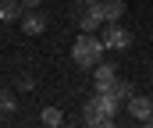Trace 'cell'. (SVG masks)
Returning a JSON list of instances; mask_svg holds the SVG:
<instances>
[{
  "instance_id": "obj_3",
  "label": "cell",
  "mask_w": 153,
  "mask_h": 128,
  "mask_svg": "<svg viewBox=\"0 0 153 128\" xmlns=\"http://www.w3.org/2000/svg\"><path fill=\"white\" fill-rule=\"evenodd\" d=\"M75 21H78L82 32H96L100 25H107L103 4H100V0H75Z\"/></svg>"
},
{
  "instance_id": "obj_9",
  "label": "cell",
  "mask_w": 153,
  "mask_h": 128,
  "mask_svg": "<svg viewBox=\"0 0 153 128\" xmlns=\"http://www.w3.org/2000/svg\"><path fill=\"white\" fill-rule=\"evenodd\" d=\"M22 29H25L29 36H39V32L46 29V18H43V14H25V18H22Z\"/></svg>"
},
{
  "instance_id": "obj_5",
  "label": "cell",
  "mask_w": 153,
  "mask_h": 128,
  "mask_svg": "<svg viewBox=\"0 0 153 128\" xmlns=\"http://www.w3.org/2000/svg\"><path fill=\"white\" fill-rule=\"evenodd\" d=\"M117 78V68L114 64H107V61H100L96 68H93V82H96V89H111V82Z\"/></svg>"
},
{
  "instance_id": "obj_2",
  "label": "cell",
  "mask_w": 153,
  "mask_h": 128,
  "mask_svg": "<svg viewBox=\"0 0 153 128\" xmlns=\"http://www.w3.org/2000/svg\"><path fill=\"white\" fill-rule=\"evenodd\" d=\"M103 50H107L103 36H96V32H82V36L71 43V61H75L78 68H96V64L103 61Z\"/></svg>"
},
{
  "instance_id": "obj_10",
  "label": "cell",
  "mask_w": 153,
  "mask_h": 128,
  "mask_svg": "<svg viewBox=\"0 0 153 128\" xmlns=\"http://www.w3.org/2000/svg\"><path fill=\"white\" fill-rule=\"evenodd\" d=\"M14 107H18V100H14V92H11V89H0V118H7V114H14Z\"/></svg>"
},
{
  "instance_id": "obj_14",
  "label": "cell",
  "mask_w": 153,
  "mask_h": 128,
  "mask_svg": "<svg viewBox=\"0 0 153 128\" xmlns=\"http://www.w3.org/2000/svg\"><path fill=\"white\" fill-rule=\"evenodd\" d=\"M150 125H153V114H150Z\"/></svg>"
},
{
  "instance_id": "obj_4",
  "label": "cell",
  "mask_w": 153,
  "mask_h": 128,
  "mask_svg": "<svg viewBox=\"0 0 153 128\" xmlns=\"http://www.w3.org/2000/svg\"><path fill=\"white\" fill-rule=\"evenodd\" d=\"M103 43H107V50H128L132 46V32L121 29L117 21H107L103 25Z\"/></svg>"
},
{
  "instance_id": "obj_11",
  "label": "cell",
  "mask_w": 153,
  "mask_h": 128,
  "mask_svg": "<svg viewBox=\"0 0 153 128\" xmlns=\"http://www.w3.org/2000/svg\"><path fill=\"white\" fill-rule=\"evenodd\" d=\"M22 14V4H14V0H0V18H18Z\"/></svg>"
},
{
  "instance_id": "obj_8",
  "label": "cell",
  "mask_w": 153,
  "mask_h": 128,
  "mask_svg": "<svg viewBox=\"0 0 153 128\" xmlns=\"http://www.w3.org/2000/svg\"><path fill=\"white\" fill-rule=\"evenodd\" d=\"M103 4V18L107 21H121L125 18V0H100Z\"/></svg>"
},
{
  "instance_id": "obj_12",
  "label": "cell",
  "mask_w": 153,
  "mask_h": 128,
  "mask_svg": "<svg viewBox=\"0 0 153 128\" xmlns=\"http://www.w3.org/2000/svg\"><path fill=\"white\" fill-rule=\"evenodd\" d=\"M61 121H64V118H61L57 107H46V110H43V125H46V128H57Z\"/></svg>"
},
{
  "instance_id": "obj_7",
  "label": "cell",
  "mask_w": 153,
  "mask_h": 128,
  "mask_svg": "<svg viewBox=\"0 0 153 128\" xmlns=\"http://www.w3.org/2000/svg\"><path fill=\"white\" fill-rule=\"evenodd\" d=\"M128 114H132L135 121H150L153 100H146V96H132V100H128Z\"/></svg>"
},
{
  "instance_id": "obj_1",
  "label": "cell",
  "mask_w": 153,
  "mask_h": 128,
  "mask_svg": "<svg viewBox=\"0 0 153 128\" xmlns=\"http://www.w3.org/2000/svg\"><path fill=\"white\" fill-rule=\"evenodd\" d=\"M121 110V103H117L111 92H103V89H96L89 100H85V110H82V121L85 125H111L114 121V114Z\"/></svg>"
},
{
  "instance_id": "obj_13",
  "label": "cell",
  "mask_w": 153,
  "mask_h": 128,
  "mask_svg": "<svg viewBox=\"0 0 153 128\" xmlns=\"http://www.w3.org/2000/svg\"><path fill=\"white\" fill-rule=\"evenodd\" d=\"M25 7H29V11H32V7H39V0H25Z\"/></svg>"
},
{
  "instance_id": "obj_6",
  "label": "cell",
  "mask_w": 153,
  "mask_h": 128,
  "mask_svg": "<svg viewBox=\"0 0 153 128\" xmlns=\"http://www.w3.org/2000/svg\"><path fill=\"white\" fill-rule=\"evenodd\" d=\"M103 92H111L121 107H128V100L135 96V89H132V82H128V78H114V82H111V89H103Z\"/></svg>"
}]
</instances>
